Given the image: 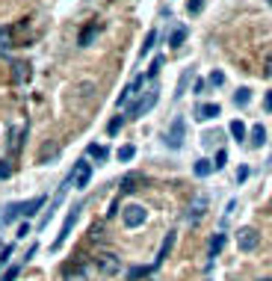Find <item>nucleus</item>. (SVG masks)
I'll return each mask as SVG.
<instances>
[{"instance_id": "nucleus-1", "label": "nucleus", "mask_w": 272, "mask_h": 281, "mask_svg": "<svg viewBox=\"0 0 272 281\" xmlns=\"http://www.w3.org/2000/svg\"><path fill=\"white\" fill-rule=\"evenodd\" d=\"M157 98H160V89L157 86H151L148 92H142L133 104H130V110H127V119H142L151 107H154V104H157Z\"/></svg>"}, {"instance_id": "nucleus-2", "label": "nucleus", "mask_w": 272, "mask_h": 281, "mask_svg": "<svg viewBox=\"0 0 272 281\" xmlns=\"http://www.w3.org/2000/svg\"><path fill=\"white\" fill-rule=\"evenodd\" d=\"M80 210H83V204H74V207L68 210V216H65V222H62V231H59V237L51 243V252H59V249H62V243L68 240V234H71V228H74L77 216H80Z\"/></svg>"}, {"instance_id": "nucleus-3", "label": "nucleus", "mask_w": 272, "mask_h": 281, "mask_svg": "<svg viewBox=\"0 0 272 281\" xmlns=\"http://www.w3.org/2000/svg\"><path fill=\"white\" fill-rule=\"evenodd\" d=\"M145 219H148V210H145L142 204H127V207L122 210V222H125L127 228H142Z\"/></svg>"}, {"instance_id": "nucleus-4", "label": "nucleus", "mask_w": 272, "mask_h": 281, "mask_svg": "<svg viewBox=\"0 0 272 281\" xmlns=\"http://www.w3.org/2000/svg\"><path fill=\"white\" fill-rule=\"evenodd\" d=\"M207 207H210V198L204 195V193H199L196 198H192L189 201V207H186V222H192V225H196L204 213H207Z\"/></svg>"}, {"instance_id": "nucleus-5", "label": "nucleus", "mask_w": 272, "mask_h": 281, "mask_svg": "<svg viewBox=\"0 0 272 281\" xmlns=\"http://www.w3.org/2000/svg\"><path fill=\"white\" fill-rule=\"evenodd\" d=\"M183 133H186V124H183V119L178 116V119L172 122V127H169V133H166V145L178 151V148L183 145Z\"/></svg>"}, {"instance_id": "nucleus-6", "label": "nucleus", "mask_w": 272, "mask_h": 281, "mask_svg": "<svg viewBox=\"0 0 272 281\" xmlns=\"http://www.w3.org/2000/svg\"><path fill=\"white\" fill-rule=\"evenodd\" d=\"M257 243H260V237H257L254 228H243V231L237 234V249H240V252H254Z\"/></svg>"}, {"instance_id": "nucleus-7", "label": "nucleus", "mask_w": 272, "mask_h": 281, "mask_svg": "<svg viewBox=\"0 0 272 281\" xmlns=\"http://www.w3.org/2000/svg\"><path fill=\"white\" fill-rule=\"evenodd\" d=\"M18 207H21V216H36L38 210H45L48 207V195H36V198H27V201H18Z\"/></svg>"}, {"instance_id": "nucleus-8", "label": "nucleus", "mask_w": 272, "mask_h": 281, "mask_svg": "<svg viewBox=\"0 0 272 281\" xmlns=\"http://www.w3.org/2000/svg\"><path fill=\"white\" fill-rule=\"evenodd\" d=\"M74 181H77V190H86L89 181H92V163H86V160L77 163L74 166Z\"/></svg>"}, {"instance_id": "nucleus-9", "label": "nucleus", "mask_w": 272, "mask_h": 281, "mask_svg": "<svg viewBox=\"0 0 272 281\" xmlns=\"http://www.w3.org/2000/svg\"><path fill=\"white\" fill-rule=\"evenodd\" d=\"M98 269H101L104 275H115V272L122 269V263H119V258H115V255H101V258H98Z\"/></svg>"}, {"instance_id": "nucleus-10", "label": "nucleus", "mask_w": 272, "mask_h": 281, "mask_svg": "<svg viewBox=\"0 0 272 281\" xmlns=\"http://www.w3.org/2000/svg\"><path fill=\"white\" fill-rule=\"evenodd\" d=\"M172 246H175V231H169V234H166V240H163V246H160V252H157V261H154V269L163 266V261H166V258H169V252H172Z\"/></svg>"}, {"instance_id": "nucleus-11", "label": "nucleus", "mask_w": 272, "mask_h": 281, "mask_svg": "<svg viewBox=\"0 0 272 281\" xmlns=\"http://www.w3.org/2000/svg\"><path fill=\"white\" fill-rule=\"evenodd\" d=\"M222 110H219V104H201V107L196 110V119L199 122H210V119H216Z\"/></svg>"}, {"instance_id": "nucleus-12", "label": "nucleus", "mask_w": 272, "mask_h": 281, "mask_svg": "<svg viewBox=\"0 0 272 281\" xmlns=\"http://www.w3.org/2000/svg\"><path fill=\"white\" fill-rule=\"evenodd\" d=\"M142 83H145V77H133V80H130V83L125 86V92L119 95V104H127V101H130V95H139Z\"/></svg>"}, {"instance_id": "nucleus-13", "label": "nucleus", "mask_w": 272, "mask_h": 281, "mask_svg": "<svg viewBox=\"0 0 272 281\" xmlns=\"http://www.w3.org/2000/svg\"><path fill=\"white\" fill-rule=\"evenodd\" d=\"M263 142H266V130H263V124H254L252 133H249V145H252V148H260Z\"/></svg>"}, {"instance_id": "nucleus-14", "label": "nucleus", "mask_w": 272, "mask_h": 281, "mask_svg": "<svg viewBox=\"0 0 272 281\" xmlns=\"http://www.w3.org/2000/svg\"><path fill=\"white\" fill-rule=\"evenodd\" d=\"M98 33H101V27H98V24H92V27H86V30L80 33V42H77V45H80V48H86V45H92V42H95V36H98Z\"/></svg>"}, {"instance_id": "nucleus-15", "label": "nucleus", "mask_w": 272, "mask_h": 281, "mask_svg": "<svg viewBox=\"0 0 272 281\" xmlns=\"http://www.w3.org/2000/svg\"><path fill=\"white\" fill-rule=\"evenodd\" d=\"M186 36H189V30H186V27H175V30H172V36H169V45H172V48H181V45L186 42Z\"/></svg>"}, {"instance_id": "nucleus-16", "label": "nucleus", "mask_w": 272, "mask_h": 281, "mask_svg": "<svg viewBox=\"0 0 272 281\" xmlns=\"http://www.w3.org/2000/svg\"><path fill=\"white\" fill-rule=\"evenodd\" d=\"M59 151H62V148H59L56 142H51V145H45V151H42V154H38V163H54Z\"/></svg>"}, {"instance_id": "nucleus-17", "label": "nucleus", "mask_w": 272, "mask_h": 281, "mask_svg": "<svg viewBox=\"0 0 272 281\" xmlns=\"http://www.w3.org/2000/svg\"><path fill=\"white\" fill-rule=\"evenodd\" d=\"M115 157H119V163H130V160L136 157V145H130V142H127V145H122L119 151H115Z\"/></svg>"}, {"instance_id": "nucleus-18", "label": "nucleus", "mask_w": 272, "mask_h": 281, "mask_svg": "<svg viewBox=\"0 0 272 281\" xmlns=\"http://www.w3.org/2000/svg\"><path fill=\"white\" fill-rule=\"evenodd\" d=\"M86 154H89L95 163H104V160L109 157V148H101V145H89V148H86Z\"/></svg>"}, {"instance_id": "nucleus-19", "label": "nucleus", "mask_w": 272, "mask_h": 281, "mask_svg": "<svg viewBox=\"0 0 272 281\" xmlns=\"http://www.w3.org/2000/svg\"><path fill=\"white\" fill-rule=\"evenodd\" d=\"M222 246H225V234L219 231V234H213V237H210V249H207V252H210V258H216V255L222 252Z\"/></svg>"}, {"instance_id": "nucleus-20", "label": "nucleus", "mask_w": 272, "mask_h": 281, "mask_svg": "<svg viewBox=\"0 0 272 281\" xmlns=\"http://www.w3.org/2000/svg\"><path fill=\"white\" fill-rule=\"evenodd\" d=\"M228 130H231V136H234L237 142H240V139H246V124H243L240 119H234V122H231V124H228Z\"/></svg>"}, {"instance_id": "nucleus-21", "label": "nucleus", "mask_w": 272, "mask_h": 281, "mask_svg": "<svg viewBox=\"0 0 272 281\" xmlns=\"http://www.w3.org/2000/svg\"><path fill=\"white\" fill-rule=\"evenodd\" d=\"M151 272H154V263H151V266H133V269L127 272V278H130V281H139V278H148Z\"/></svg>"}, {"instance_id": "nucleus-22", "label": "nucleus", "mask_w": 272, "mask_h": 281, "mask_svg": "<svg viewBox=\"0 0 272 281\" xmlns=\"http://www.w3.org/2000/svg\"><path fill=\"white\" fill-rule=\"evenodd\" d=\"M136 184H142V175H127V178L122 181V193H133V190H139Z\"/></svg>"}, {"instance_id": "nucleus-23", "label": "nucleus", "mask_w": 272, "mask_h": 281, "mask_svg": "<svg viewBox=\"0 0 272 281\" xmlns=\"http://www.w3.org/2000/svg\"><path fill=\"white\" fill-rule=\"evenodd\" d=\"M249 101H252V89H237L234 92V104H237V107H249Z\"/></svg>"}, {"instance_id": "nucleus-24", "label": "nucleus", "mask_w": 272, "mask_h": 281, "mask_svg": "<svg viewBox=\"0 0 272 281\" xmlns=\"http://www.w3.org/2000/svg\"><path fill=\"white\" fill-rule=\"evenodd\" d=\"M24 133H27V124H21V127H18V133L12 130V139H9V148H15V151H18V148L24 145Z\"/></svg>"}, {"instance_id": "nucleus-25", "label": "nucleus", "mask_w": 272, "mask_h": 281, "mask_svg": "<svg viewBox=\"0 0 272 281\" xmlns=\"http://www.w3.org/2000/svg\"><path fill=\"white\" fill-rule=\"evenodd\" d=\"M192 172H196L199 178H207V175L213 172V163L210 160H196V169H192Z\"/></svg>"}, {"instance_id": "nucleus-26", "label": "nucleus", "mask_w": 272, "mask_h": 281, "mask_svg": "<svg viewBox=\"0 0 272 281\" xmlns=\"http://www.w3.org/2000/svg\"><path fill=\"white\" fill-rule=\"evenodd\" d=\"M189 80H192V68H186V71L181 74V80H178V92H175V98H181V95L186 92V86H189Z\"/></svg>"}, {"instance_id": "nucleus-27", "label": "nucleus", "mask_w": 272, "mask_h": 281, "mask_svg": "<svg viewBox=\"0 0 272 281\" xmlns=\"http://www.w3.org/2000/svg\"><path fill=\"white\" fill-rule=\"evenodd\" d=\"M154 42H157V30H148V36H145V42H142V48H139V53L145 56V53H151V48H154Z\"/></svg>"}, {"instance_id": "nucleus-28", "label": "nucleus", "mask_w": 272, "mask_h": 281, "mask_svg": "<svg viewBox=\"0 0 272 281\" xmlns=\"http://www.w3.org/2000/svg\"><path fill=\"white\" fill-rule=\"evenodd\" d=\"M18 216H21V207H18V201H15V204H6V213H3V222L9 225V222H15Z\"/></svg>"}, {"instance_id": "nucleus-29", "label": "nucleus", "mask_w": 272, "mask_h": 281, "mask_svg": "<svg viewBox=\"0 0 272 281\" xmlns=\"http://www.w3.org/2000/svg\"><path fill=\"white\" fill-rule=\"evenodd\" d=\"M21 269H24V263H21V261H18L15 266H6V272H3V278H0V281H15Z\"/></svg>"}, {"instance_id": "nucleus-30", "label": "nucleus", "mask_w": 272, "mask_h": 281, "mask_svg": "<svg viewBox=\"0 0 272 281\" xmlns=\"http://www.w3.org/2000/svg\"><path fill=\"white\" fill-rule=\"evenodd\" d=\"M122 124H125V116H115V119L107 124V133H109V136H115V133L122 130Z\"/></svg>"}, {"instance_id": "nucleus-31", "label": "nucleus", "mask_w": 272, "mask_h": 281, "mask_svg": "<svg viewBox=\"0 0 272 281\" xmlns=\"http://www.w3.org/2000/svg\"><path fill=\"white\" fill-rule=\"evenodd\" d=\"M225 163H228V151L219 148V151H216V160H213V169H225Z\"/></svg>"}, {"instance_id": "nucleus-32", "label": "nucleus", "mask_w": 272, "mask_h": 281, "mask_svg": "<svg viewBox=\"0 0 272 281\" xmlns=\"http://www.w3.org/2000/svg\"><path fill=\"white\" fill-rule=\"evenodd\" d=\"M201 6H204V0H186V12H189V15H199Z\"/></svg>"}, {"instance_id": "nucleus-33", "label": "nucleus", "mask_w": 272, "mask_h": 281, "mask_svg": "<svg viewBox=\"0 0 272 281\" xmlns=\"http://www.w3.org/2000/svg\"><path fill=\"white\" fill-rule=\"evenodd\" d=\"M160 68H163V56H154V62H151V68H148V77H157Z\"/></svg>"}, {"instance_id": "nucleus-34", "label": "nucleus", "mask_w": 272, "mask_h": 281, "mask_svg": "<svg viewBox=\"0 0 272 281\" xmlns=\"http://www.w3.org/2000/svg\"><path fill=\"white\" fill-rule=\"evenodd\" d=\"M12 175V163H6V160H0V181H6Z\"/></svg>"}, {"instance_id": "nucleus-35", "label": "nucleus", "mask_w": 272, "mask_h": 281, "mask_svg": "<svg viewBox=\"0 0 272 281\" xmlns=\"http://www.w3.org/2000/svg\"><path fill=\"white\" fill-rule=\"evenodd\" d=\"M12 252H15V246H3V252H0V263H6L12 258Z\"/></svg>"}, {"instance_id": "nucleus-36", "label": "nucleus", "mask_w": 272, "mask_h": 281, "mask_svg": "<svg viewBox=\"0 0 272 281\" xmlns=\"http://www.w3.org/2000/svg\"><path fill=\"white\" fill-rule=\"evenodd\" d=\"M222 83H225V74H222V71H213V74H210V86H222Z\"/></svg>"}, {"instance_id": "nucleus-37", "label": "nucleus", "mask_w": 272, "mask_h": 281, "mask_svg": "<svg viewBox=\"0 0 272 281\" xmlns=\"http://www.w3.org/2000/svg\"><path fill=\"white\" fill-rule=\"evenodd\" d=\"M27 74H30V65L21 62V65H18V80H27Z\"/></svg>"}, {"instance_id": "nucleus-38", "label": "nucleus", "mask_w": 272, "mask_h": 281, "mask_svg": "<svg viewBox=\"0 0 272 281\" xmlns=\"http://www.w3.org/2000/svg\"><path fill=\"white\" fill-rule=\"evenodd\" d=\"M246 178H249V166H240V169H237V184H243Z\"/></svg>"}, {"instance_id": "nucleus-39", "label": "nucleus", "mask_w": 272, "mask_h": 281, "mask_svg": "<svg viewBox=\"0 0 272 281\" xmlns=\"http://www.w3.org/2000/svg\"><path fill=\"white\" fill-rule=\"evenodd\" d=\"M27 234H30V225H27V222H21V225H18V234H15V237H18V240H24Z\"/></svg>"}, {"instance_id": "nucleus-40", "label": "nucleus", "mask_w": 272, "mask_h": 281, "mask_svg": "<svg viewBox=\"0 0 272 281\" xmlns=\"http://www.w3.org/2000/svg\"><path fill=\"white\" fill-rule=\"evenodd\" d=\"M263 110L272 113V92H266V98H263Z\"/></svg>"}, {"instance_id": "nucleus-41", "label": "nucleus", "mask_w": 272, "mask_h": 281, "mask_svg": "<svg viewBox=\"0 0 272 281\" xmlns=\"http://www.w3.org/2000/svg\"><path fill=\"white\" fill-rule=\"evenodd\" d=\"M263 74H266V77H272V56L266 59V68H263Z\"/></svg>"}, {"instance_id": "nucleus-42", "label": "nucleus", "mask_w": 272, "mask_h": 281, "mask_svg": "<svg viewBox=\"0 0 272 281\" xmlns=\"http://www.w3.org/2000/svg\"><path fill=\"white\" fill-rule=\"evenodd\" d=\"M204 89H207V83H204V80H199V83H196V95H201Z\"/></svg>"}, {"instance_id": "nucleus-43", "label": "nucleus", "mask_w": 272, "mask_h": 281, "mask_svg": "<svg viewBox=\"0 0 272 281\" xmlns=\"http://www.w3.org/2000/svg\"><path fill=\"white\" fill-rule=\"evenodd\" d=\"M139 281H151V275H148V278H139Z\"/></svg>"}, {"instance_id": "nucleus-44", "label": "nucleus", "mask_w": 272, "mask_h": 281, "mask_svg": "<svg viewBox=\"0 0 272 281\" xmlns=\"http://www.w3.org/2000/svg\"><path fill=\"white\" fill-rule=\"evenodd\" d=\"M263 281H272V278H263Z\"/></svg>"}]
</instances>
